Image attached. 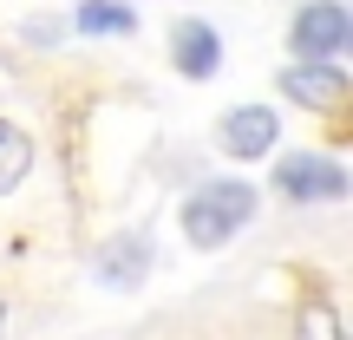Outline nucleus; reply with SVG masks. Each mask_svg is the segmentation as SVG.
<instances>
[{
	"label": "nucleus",
	"mask_w": 353,
	"mask_h": 340,
	"mask_svg": "<svg viewBox=\"0 0 353 340\" xmlns=\"http://www.w3.org/2000/svg\"><path fill=\"white\" fill-rule=\"evenodd\" d=\"M0 321H7V308H0Z\"/></svg>",
	"instance_id": "obj_12"
},
{
	"label": "nucleus",
	"mask_w": 353,
	"mask_h": 340,
	"mask_svg": "<svg viewBox=\"0 0 353 340\" xmlns=\"http://www.w3.org/2000/svg\"><path fill=\"white\" fill-rule=\"evenodd\" d=\"M131 7H118V0H85L79 7V33H131Z\"/></svg>",
	"instance_id": "obj_9"
},
{
	"label": "nucleus",
	"mask_w": 353,
	"mask_h": 340,
	"mask_svg": "<svg viewBox=\"0 0 353 340\" xmlns=\"http://www.w3.org/2000/svg\"><path fill=\"white\" fill-rule=\"evenodd\" d=\"M347 52H353V13H347Z\"/></svg>",
	"instance_id": "obj_11"
},
{
	"label": "nucleus",
	"mask_w": 353,
	"mask_h": 340,
	"mask_svg": "<svg viewBox=\"0 0 353 340\" xmlns=\"http://www.w3.org/2000/svg\"><path fill=\"white\" fill-rule=\"evenodd\" d=\"M144 275H151V242H144V236L105 242V262H99V281H105V288H138Z\"/></svg>",
	"instance_id": "obj_7"
},
{
	"label": "nucleus",
	"mask_w": 353,
	"mask_h": 340,
	"mask_svg": "<svg viewBox=\"0 0 353 340\" xmlns=\"http://www.w3.org/2000/svg\"><path fill=\"white\" fill-rule=\"evenodd\" d=\"M347 46V7H334V0H314V7L294 13V52L301 59H327V52Z\"/></svg>",
	"instance_id": "obj_3"
},
{
	"label": "nucleus",
	"mask_w": 353,
	"mask_h": 340,
	"mask_svg": "<svg viewBox=\"0 0 353 340\" xmlns=\"http://www.w3.org/2000/svg\"><path fill=\"white\" fill-rule=\"evenodd\" d=\"M26 170H33V144H26L20 125H7V118H0V197H7V190H20Z\"/></svg>",
	"instance_id": "obj_8"
},
{
	"label": "nucleus",
	"mask_w": 353,
	"mask_h": 340,
	"mask_svg": "<svg viewBox=\"0 0 353 340\" xmlns=\"http://www.w3.org/2000/svg\"><path fill=\"white\" fill-rule=\"evenodd\" d=\"M170 59H176L183 79H210L216 66H223V39H216V26L210 20H183L170 33Z\"/></svg>",
	"instance_id": "obj_6"
},
{
	"label": "nucleus",
	"mask_w": 353,
	"mask_h": 340,
	"mask_svg": "<svg viewBox=\"0 0 353 340\" xmlns=\"http://www.w3.org/2000/svg\"><path fill=\"white\" fill-rule=\"evenodd\" d=\"M347 340H353V334H347Z\"/></svg>",
	"instance_id": "obj_13"
},
{
	"label": "nucleus",
	"mask_w": 353,
	"mask_h": 340,
	"mask_svg": "<svg viewBox=\"0 0 353 340\" xmlns=\"http://www.w3.org/2000/svg\"><path fill=\"white\" fill-rule=\"evenodd\" d=\"M249 216H255V190L249 183H203L196 197L183 203V236L196 242V249H223Z\"/></svg>",
	"instance_id": "obj_1"
},
{
	"label": "nucleus",
	"mask_w": 353,
	"mask_h": 340,
	"mask_svg": "<svg viewBox=\"0 0 353 340\" xmlns=\"http://www.w3.org/2000/svg\"><path fill=\"white\" fill-rule=\"evenodd\" d=\"M275 190H281L288 203H334V197H347V170L334 164V157L301 151V157H281Z\"/></svg>",
	"instance_id": "obj_2"
},
{
	"label": "nucleus",
	"mask_w": 353,
	"mask_h": 340,
	"mask_svg": "<svg viewBox=\"0 0 353 340\" xmlns=\"http://www.w3.org/2000/svg\"><path fill=\"white\" fill-rule=\"evenodd\" d=\"M294 340H341V321H334V308L307 301L301 314H294Z\"/></svg>",
	"instance_id": "obj_10"
},
{
	"label": "nucleus",
	"mask_w": 353,
	"mask_h": 340,
	"mask_svg": "<svg viewBox=\"0 0 353 340\" xmlns=\"http://www.w3.org/2000/svg\"><path fill=\"white\" fill-rule=\"evenodd\" d=\"M275 138H281V118L268 105H242V112L223 118V151L229 157H262V151H275Z\"/></svg>",
	"instance_id": "obj_5"
},
{
	"label": "nucleus",
	"mask_w": 353,
	"mask_h": 340,
	"mask_svg": "<svg viewBox=\"0 0 353 340\" xmlns=\"http://www.w3.org/2000/svg\"><path fill=\"white\" fill-rule=\"evenodd\" d=\"M281 92L301 99V105H314V112H334V105H347V72L327 66V59H301V66L281 72Z\"/></svg>",
	"instance_id": "obj_4"
}]
</instances>
